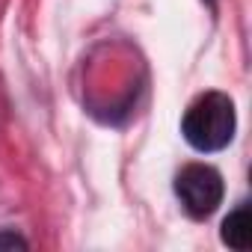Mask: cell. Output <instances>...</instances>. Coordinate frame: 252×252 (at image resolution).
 <instances>
[{
    "label": "cell",
    "mask_w": 252,
    "mask_h": 252,
    "mask_svg": "<svg viewBox=\"0 0 252 252\" xmlns=\"http://www.w3.org/2000/svg\"><path fill=\"white\" fill-rule=\"evenodd\" d=\"M237 128V116H234V101L222 92H205L199 95L181 122V134L184 140L199 149V152H220L231 143Z\"/></svg>",
    "instance_id": "6da1fadb"
},
{
    "label": "cell",
    "mask_w": 252,
    "mask_h": 252,
    "mask_svg": "<svg viewBox=\"0 0 252 252\" xmlns=\"http://www.w3.org/2000/svg\"><path fill=\"white\" fill-rule=\"evenodd\" d=\"M175 193H178V199H181V205L190 217L205 220L220 208L225 187H222V175L214 166L187 163L175 178Z\"/></svg>",
    "instance_id": "7a4b0ae2"
},
{
    "label": "cell",
    "mask_w": 252,
    "mask_h": 252,
    "mask_svg": "<svg viewBox=\"0 0 252 252\" xmlns=\"http://www.w3.org/2000/svg\"><path fill=\"white\" fill-rule=\"evenodd\" d=\"M222 240L231 249H249V243H252V217H249L246 205L234 208L225 217V222H222Z\"/></svg>",
    "instance_id": "3957f363"
},
{
    "label": "cell",
    "mask_w": 252,
    "mask_h": 252,
    "mask_svg": "<svg viewBox=\"0 0 252 252\" xmlns=\"http://www.w3.org/2000/svg\"><path fill=\"white\" fill-rule=\"evenodd\" d=\"M0 249H27V240L15 231H0Z\"/></svg>",
    "instance_id": "277c9868"
}]
</instances>
